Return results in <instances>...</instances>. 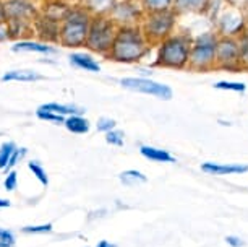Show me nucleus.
Wrapping results in <instances>:
<instances>
[{"label": "nucleus", "mask_w": 248, "mask_h": 247, "mask_svg": "<svg viewBox=\"0 0 248 247\" xmlns=\"http://www.w3.org/2000/svg\"><path fill=\"white\" fill-rule=\"evenodd\" d=\"M151 52L140 25H120L106 59L119 64H137Z\"/></svg>", "instance_id": "obj_1"}, {"label": "nucleus", "mask_w": 248, "mask_h": 247, "mask_svg": "<svg viewBox=\"0 0 248 247\" xmlns=\"http://www.w3.org/2000/svg\"><path fill=\"white\" fill-rule=\"evenodd\" d=\"M91 13L81 3H73L63 13L59 25V46L67 49L85 48Z\"/></svg>", "instance_id": "obj_2"}, {"label": "nucleus", "mask_w": 248, "mask_h": 247, "mask_svg": "<svg viewBox=\"0 0 248 247\" xmlns=\"http://www.w3.org/2000/svg\"><path fill=\"white\" fill-rule=\"evenodd\" d=\"M8 41H23L34 36L32 21L39 10L30 0H5Z\"/></svg>", "instance_id": "obj_3"}, {"label": "nucleus", "mask_w": 248, "mask_h": 247, "mask_svg": "<svg viewBox=\"0 0 248 247\" xmlns=\"http://www.w3.org/2000/svg\"><path fill=\"white\" fill-rule=\"evenodd\" d=\"M191 39L185 33H174L169 38L157 44L156 67L184 70L188 67V55L191 48Z\"/></svg>", "instance_id": "obj_4"}, {"label": "nucleus", "mask_w": 248, "mask_h": 247, "mask_svg": "<svg viewBox=\"0 0 248 247\" xmlns=\"http://www.w3.org/2000/svg\"><path fill=\"white\" fill-rule=\"evenodd\" d=\"M119 25L109 16V13H96L91 16L90 30H88L85 49L93 54L106 57L114 43L115 33Z\"/></svg>", "instance_id": "obj_5"}, {"label": "nucleus", "mask_w": 248, "mask_h": 247, "mask_svg": "<svg viewBox=\"0 0 248 247\" xmlns=\"http://www.w3.org/2000/svg\"><path fill=\"white\" fill-rule=\"evenodd\" d=\"M177 16L179 15L174 10L144 13L141 21H140V28H141L148 43L151 46H157L161 41L169 38L170 34H174Z\"/></svg>", "instance_id": "obj_6"}, {"label": "nucleus", "mask_w": 248, "mask_h": 247, "mask_svg": "<svg viewBox=\"0 0 248 247\" xmlns=\"http://www.w3.org/2000/svg\"><path fill=\"white\" fill-rule=\"evenodd\" d=\"M216 33H203L198 38L191 41L190 55H188V68L206 72V70L216 67Z\"/></svg>", "instance_id": "obj_7"}, {"label": "nucleus", "mask_w": 248, "mask_h": 247, "mask_svg": "<svg viewBox=\"0 0 248 247\" xmlns=\"http://www.w3.org/2000/svg\"><path fill=\"white\" fill-rule=\"evenodd\" d=\"M120 85L125 88V90L135 91V93H143V95H149L154 96L157 99L162 101H169L174 96V91L169 85H164V83L154 82L151 78L146 77H127L122 78Z\"/></svg>", "instance_id": "obj_8"}, {"label": "nucleus", "mask_w": 248, "mask_h": 247, "mask_svg": "<svg viewBox=\"0 0 248 247\" xmlns=\"http://www.w3.org/2000/svg\"><path fill=\"white\" fill-rule=\"evenodd\" d=\"M144 15L141 3L138 0H115L109 16L117 25H140Z\"/></svg>", "instance_id": "obj_9"}, {"label": "nucleus", "mask_w": 248, "mask_h": 247, "mask_svg": "<svg viewBox=\"0 0 248 247\" xmlns=\"http://www.w3.org/2000/svg\"><path fill=\"white\" fill-rule=\"evenodd\" d=\"M240 50L238 43L232 36H221L216 44V67L238 68L240 67Z\"/></svg>", "instance_id": "obj_10"}, {"label": "nucleus", "mask_w": 248, "mask_h": 247, "mask_svg": "<svg viewBox=\"0 0 248 247\" xmlns=\"http://www.w3.org/2000/svg\"><path fill=\"white\" fill-rule=\"evenodd\" d=\"M59 20L39 12L34 18V21H32V31H34V34L41 43L54 46L59 43Z\"/></svg>", "instance_id": "obj_11"}, {"label": "nucleus", "mask_w": 248, "mask_h": 247, "mask_svg": "<svg viewBox=\"0 0 248 247\" xmlns=\"http://www.w3.org/2000/svg\"><path fill=\"white\" fill-rule=\"evenodd\" d=\"M201 171L208 172V174H213V176H231V174H243V172H248V166L237 165V163L222 165V163L208 161L201 165Z\"/></svg>", "instance_id": "obj_12"}, {"label": "nucleus", "mask_w": 248, "mask_h": 247, "mask_svg": "<svg viewBox=\"0 0 248 247\" xmlns=\"http://www.w3.org/2000/svg\"><path fill=\"white\" fill-rule=\"evenodd\" d=\"M13 52H36V54H55V48L52 44H46L41 41H32V39H23L15 41L12 46Z\"/></svg>", "instance_id": "obj_13"}, {"label": "nucleus", "mask_w": 248, "mask_h": 247, "mask_svg": "<svg viewBox=\"0 0 248 247\" xmlns=\"http://www.w3.org/2000/svg\"><path fill=\"white\" fill-rule=\"evenodd\" d=\"M2 82H23V83H32V82H41L44 80V75H41L39 72L31 68H16L5 72L0 78Z\"/></svg>", "instance_id": "obj_14"}, {"label": "nucleus", "mask_w": 248, "mask_h": 247, "mask_svg": "<svg viewBox=\"0 0 248 247\" xmlns=\"http://www.w3.org/2000/svg\"><path fill=\"white\" fill-rule=\"evenodd\" d=\"M70 64L73 67H77L79 70H85V72H91V73H97L101 72V65L99 62L93 57L91 54H85V52H73L70 54Z\"/></svg>", "instance_id": "obj_15"}, {"label": "nucleus", "mask_w": 248, "mask_h": 247, "mask_svg": "<svg viewBox=\"0 0 248 247\" xmlns=\"http://www.w3.org/2000/svg\"><path fill=\"white\" fill-rule=\"evenodd\" d=\"M211 0H174L172 10L177 15L180 13H201L209 7Z\"/></svg>", "instance_id": "obj_16"}, {"label": "nucleus", "mask_w": 248, "mask_h": 247, "mask_svg": "<svg viewBox=\"0 0 248 247\" xmlns=\"http://www.w3.org/2000/svg\"><path fill=\"white\" fill-rule=\"evenodd\" d=\"M140 153L149 161H156V163H175V158L170 155L167 150H162V148H156V147H149V145H143L140 148Z\"/></svg>", "instance_id": "obj_17"}, {"label": "nucleus", "mask_w": 248, "mask_h": 247, "mask_svg": "<svg viewBox=\"0 0 248 247\" xmlns=\"http://www.w3.org/2000/svg\"><path fill=\"white\" fill-rule=\"evenodd\" d=\"M37 109H43V111H50V113L60 114L63 117H68V115H83L85 109L78 108V106L73 104H60V102H47V104L39 106Z\"/></svg>", "instance_id": "obj_18"}, {"label": "nucleus", "mask_w": 248, "mask_h": 247, "mask_svg": "<svg viewBox=\"0 0 248 247\" xmlns=\"http://www.w3.org/2000/svg\"><path fill=\"white\" fill-rule=\"evenodd\" d=\"M63 125L68 132L77 135L88 133L91 129V122L86 117H83V115H68V117H65Z\"/></svg>", "instance_id": "obj_19"}, {"label": "nucleus", "mask_w": 248, "mask_h": 247, "mask_svg": "<svg viewBox=\"0 0 248 247\" xmlns=\"http://www.w3.org/2000/svg\"><path fill=\"white\" fill-rule=\"evenodd\" d=\"M79 3H81L91 15H96V13H109L112 5L115 3V0H81Z\"/></svg>", "instance_id": "obj_20"}, {"label": "nucleus", "mask_w": 248, "mask_h": 247, "mask_svg": "<svg viewBox=\"0 0 248 247\" xmlns=\"http://www.w3.org/2000/svg\"><path fill=\"white\" fill-rule=\"evenodd\" d=\"M140 3H141L144 13H154V12L172 10L174 0H140Z\"/></svg>", "instance_id": "obj_21"}, {"label": "nucleus", "mask_w": 248, "mask_h": 247, "mask_svg": "<svg viewBox=\"0 0 248 247\" xmlns=\"http://www.w3.org/2000/svg\"><path fill=\"white\" fill-rule=\"evenodd\" d=\"M120 182L128 185V187H133V185H138V184H144L146 182V176L143 172H140L137 169H128V171H124L122 174L119 176Z\"/></svg>", "instance_id": "obj_22"}, {"label": "nucleus", "mask_w": 248, "mask_h": 247, "mask_svg": "<svg viewBox=\"0 0 248 247\" xmlns=\"http://www.w3.org/2000/svg\"><path fill=\"white\" fill-rule=\"evenodd\" d=\"M28 167H30V171L32 172V176H36V179L39 181L44 187H47V185H49V176H47V172H46V169L43 167V165H41L39 161H30V163H28Z\"/></svg>", "instance_id": "obj_23"}, {"label": "nucleus", "mask_w": 248, "mask_h": 247, "mask_svg": "<svg viewBox=\"0 0 248 247\" xmlns=\"http://www.w3.org/2000/svg\"><path fill=\"white\" fill-rule=\"evenodd\" d=\"M16 150V145L13 142H3L0 145V169H5L8 165V160L13 155V151Z\"/></svg>", "instance_id": "obj_24"}, {"label": "nucleus", "mask_w": 248, "mask_h": 247, "mask_svg": "<svg viewBox=\"0 0 248 247\" xmlns=\"http://www.w3.org/2000/svg\"><path fill=\"white\" fill-rule=\"evenodd\" d=\"M214 88L216 90H224V91H235V93H243L247 90V85L242 82H227V80H222V82H217L214 83Z\"/></svg>", "instance_id": "obj_25"}, {"label": "nucleus", "mask_w": 248, "mask_h": 247, "mask_svg": "<svg viewBox=\"0 0 248 247\" xmlns=\"http://www.w3.org/2000/svg\"><path fill=\"white\" fill-rule=\"evenodd\" d=\"M238 43V50H240V64L248 67V30H243L240 33Z\"/></svg>", "instance_id": "obj_26"}, {"label": "nucleus", "mask_w": 248, "mask_h": 247, "mask_svg": "<svg viewBox=\"0 0 248 247\" xmlns=\"http://www.w3.org/2000/svg\"><path fill=\"white\" fill-rule=\"evenodd\" d=\"M36 115H37V119L46 120V122H52V124H63V122H65V117H63V115L55 114V113H50V111L37 109V111H36Z\"/></svg>", "instance_id": "obj_27"}, {"label": "nucleus", "mask_w": 248, "mask_h": 247, "mask_svg": "<svg viewBox=\"0 0 248 247\" xmlns=\"http://www.w3.org/2000/svg\"><path fill=\"white\" fill-rule=\"evenodd\" d=\"M124 132L122 130H110V132L106 133V142L109 143V145H114V147H122L124 145Z\"/></svg>", "instance_id": "obj_28"}, {"label": "nucleus", "mask_w": 248, "mask_h": 247, "mask_svg": "<svg viewBox=\"0 0 248 247\" xmlns=\"http://www.w3.org/2000/svg\"><path fill=\"white\" fill-rule=\"evenodd\" d=\"M26 155V148H16L15 151H13V155L10 156V160H8V165H7V167L3 171L5 172H8V171H12L13 167H15L18 163L21 161V158Z\"/></svg>", "instance_id": "obj_29"}, {"label": "nucleus", "mask_w": 248, "mask_h": 247, "mask_svg": "<svg viewBox=\"0 0 248 247\" xmlns=\"http://www.w3.org/2000/svg\"><path fill=\"white\" fill-rule=\"evenodd\" d=\"M25 234H46L52 231V225H39V226H25L21 228Z\"/></svg>", "instance_id": "obj_30"}, {"label": "nucleus", "mask_w": 248, "mask_h": 247, "mask_svg": "<svg viewBox=\"0 0 248 247\" xmlns=\"http://www.w3.org/2000/svg\"><path fill=\"white\" fill-rule=\"evenodd\" d=\"M97 130L102 133H107V132H110V130H114L115 129V125L117 122L114 119H110V117H101L99 120H97Z\"/></svg>", "instance_id": "obj_31"}, {"label": "nucleus", "mask_w": 248, "mask_h": 247, "mask_svg": "<svg viewBox=\"0 0 248 247\" xmlns=\"http://www.w3.org/2000/svg\"><path fill=\"white\" fill-rule=\"evenodd\" d=\"M3 185H5V190H8V192H13V190L16 189V185H18V174H16L15 169L8 171L5 181H3Z\"/></svg>", "instance_id": "obj_32"}, {"label": "nucleus", "mask_w": 248, "mask_h": 247, "mask_svg": "<svg viewBox=\"0 0 248 247\" xmlns=\"http://www.w3.org/2000/svg\"><path fill=\"white\" fill-rule=\"evenodd\" d=\"M15 234L10 231V230H5V228H0V242L5 244L8 247L15 246Z\"/></svg>", "instance_id": "obj_33"}, {"label": "nucleus", "mask_w": 248, "mask_h": 247, "mask_svg": "<svg viewBox=\"0 0 248 247\" xmlns=\"http://www.w3.org/2000/svg\"><path fill=\"white\" fill-rule=\"evenodd\" d=\"M226 242L229 246H232V247H243V246H245V241H242L238 236H227Z\"/></svg>", "instance_id": "obj_34"}, {"label": "nucleus", "mask_w": 248, "mask_h": 247, "mask_svg": "<svg viewBox=\"0 0 248 247\" xmlns=\"http://www.w3.org/2000/svg\"><path fill=\"white\" fill-rule=\"evenodd\" d=\"M7 12H5V0H0V25H5Z\"/></svg>", "instance_id": "obj_35"}, {"label": "nucleus", "mask_w": 248, "mask_h": 247, "mask_svg": "<svg viewBox=\"0 0 248 247\" xmlns=\"http://www.w3.org/2000/svg\"><path fill=\"white\" fill-rule=\"evenodd\" d=\"M8 41V31L5 25H0V43H5Z\"/></svg>", "instance_id": "obj_36"}, {"label": "nucleus", "mask_w": 248, "mask_h": 247, "mask_svg": "<svg viewBox=\"0 0 248 247\" xmlns=\"http://www.w3.org/2000/svg\"><path fill=\"white\" fill-rule=\"evenodd\" d=\"M96 247H117V246L112 244V242H109V241H101Z\"/></svg>", "instance_id": "obj_37"}, {"label": "nucleus", "mask_w": 248, "mask_h": 247, "mask_svg": "<svg viewBox=\"0 0 248 247\" xmlns=\"http://www.w3.org/2000/svg\"><path fill=\"white\" fill-rule=\"evenodd\" d=\"M8 207H10V200L0 198V208H8Z\"/></svg>", "instance_id": "obj_38"}, {"label": "nucleus", "mask_w": 248, "mask_h": 247, "mask_svg": "<svg viewBox=\"0 0 248 247\" xmlns=\"http://www.w3.org/2000/svg\"><path fill=\"white\" fill-rule=\"evenodd\" d=\"M62 2L70 3V5H73V3H79V2H81V0H62Z\"/></svg>", "instance_id": "obj_39"}, {"label": "nucleus", "mask_w": 248, "mask_h": 247, "mask_svg": "<svg viewBox=\"0 0 248 247\" xmlns=\"http://www.w3.org/2000/svg\"><path fill=\"white\" fill-rule=\"evenodd\" d=\"M0 247H8V246H5V244H2V242H0Z\"/></svg>", "instance_id": "obj_40"}, {"label": "nucleus", "mask_w": 248, "mask_h": 247, "mask_svg": "<svg viewBox=\"0 0 248 247\" xmlns=\"http://www.w3.org/2000/svg\"><path fill=\"white\" fill-rule=\"evenodd\" d=\"M247 2H248V0H247Z\"/></svg>", "instance_id": "obj_41"}]
</instances>
